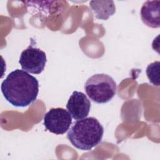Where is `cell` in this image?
<instances>
[{"mask_svg": "<svg viewBox=\"0 0 160 160\" xmlns=\"http://www.w3.org/2000/svg\"><path fill=\"white\" fill-rule=\"evenodd\" d=\"M1 92L7 101L16 107H26L34 102L39 92L38 80L28 72L16 69L2 82Z\"/></svg>", "mask_w": 160, "mask_h": 160, "instance_id": "cell-1", "label": "cell"}, {"mask_svg": "<svg viewBox=\"0 0 160 160\" xmlns=\"http://www.w3.org/2000/svg\"><path fill=\"white\" fill-rule=\"evenodd\" d=\"M104 128L94 117L75 121L69 129L67 138L73 146L82 151H89L102 141Z\"/></svg>", "mask_w": 160, "mask_h": 160, "instance_id": "cell-2", "label": "cell"}, {"mask_svg": "<svg viewBox=\"0 0 160 160\" xmlns=\"http://www.w3.org/2000/svg\"><path fill=\"white\" fill-rule=\"evenodd\" d=\"M117 85L113 78L106 74H94L88 79L85 91L91 100L98 104L111 101L116 93Z\"/></svg>", "mask_w": 160, "mask_h": 160, "instance_id": "cell-3", "label": "cell"}, {"mask_svg": "<svg viewBox=\"0 0 160 160\" xmlns=\"http://www.w3.org/2000/svg\"><path fill=\"white\" fill-rule=\"evenodd\" d=\"M71 123V115L61 108H52L44 116V127L49 132L56 134H63L66 132Z\"/></svg>", "mask_w": 160, "mask_h": 160, "instance_id": "cell-4", "label": "cell"}, {"mask_svg": "<svg viewBox=\"0 0 160 160\" xmlns=\"http://www.w3.org/2000/svg\"><path fill=\"white\" fill-rule=\"evenodd\" d=\"M46 62V53L32 46L22 51L19 60V63L24 71L34 74H39L44 71Z\"/></svg>", "mask_w": 160, "mask_h": 160, "instance_id": "cell-5", "label": "cell"}, {"mask_svg": "<svg viewBox=\"0 0 160 160\" xmlns=\"http://www.w3.org/2000/svg\"><path fill=\"white\" fill-rule=\"evenodd\" d=\"M66 109L73 119H82L88 116L91 109V102L83 92L75 91L68 99Z\"/></svg>", "mask_w": 160, "mask_h": 160, "instance_id": "cell-6", "label": "cell"}, {"mask_svg": "<svg viewBox=\"0 0 160 160\" xmlns=\"http://www.w3.org/2000/svg\"><path fill=\"white\" fill-rule=\"evenodd\" d=\"M160 1H146L141 9L142 22L149 27L158 28L160 26Z\"/></svg>", "mask_w": 160, "mask_h": 160, "instance_id": "cell-7", "label": "cell"}, {"mask_svg": "<svg viewBox=\"0 0 160 160\" xmlns=\"http://www.w3.org/2000/svg\"><path fill=\"white\" fill-rule=\"evenodd\" d=\"M90 7L97 19L107 20L116 12L113 1H91Z\"/></svg>", "mask_w": 160, "mask_h": 160, "instance_id": "cell-8", "label": "cell"}, {"mask_svg": "<svg viewBox=\"0 0 160 160\" xmlns=\"http://www.w3.org/2000/svg\"><path fill=\"white\" fill-rule=\"evenodd\" d=\"M159 61L149 64L146 68V74L149 82L154 86H159Z\"/></svg>", "mask_w": 160, "mask_h": 160, "instance_id": "cell-9", "label": "cell"}]
</instances>
